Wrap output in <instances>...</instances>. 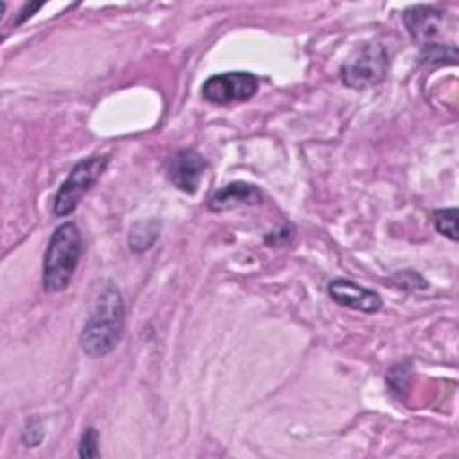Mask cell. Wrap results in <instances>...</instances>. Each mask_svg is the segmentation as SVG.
Returning <instances> with one entry per match:
<instances>
[{"label":"cell","instance_id":"obj_1","mask_svg":"<svg viewBox=\"0 0 459 459\" xmlns=\"http://www.w3.org/2000/svg\"><path fill=\"white\" fill-rule=\"evenodd\" d=\"M126 307L120 290L113 285L102 289L79 335L82 351L90 357L108 355L124 333Z\"/></svg>","mask_w":459,"mask_h":459},{"label":"cell","instance_id":"obj_2","mask_svg":"<svg viewBox=\"0 0 459 459\" xmlns=\"http://www.w3.org/2000/svg\"><path fill=\"white\" fill-rule=\"evenodd\" d=\"M82 255V235L74 222L61 224L47 244L43 256V289L47 292L65 290Z\"/></svg>","mask_w":459,"mask_h":459},{"label":"cell","instance_id":"obj_3","mask_svg":"<svg viewBox=\"0 0 459 459\" xmlns=\"http://www.w3.org/2000/svg\"><path fill=\"white\" fill-rule=\"evenodd\" d=\"M389 68V52L378 41L360 45L341 66V79L348 88L364 90L384 81Z\"/></svg>","mask_w":459,"mask_h":459},{"label":"cell","instance_id":"obj_4","mask_svg":"<svg viewBox=\"0 0 459 459\" xmlns=\"http://www.w3.org/2000/svg\"><path fill=\"white\" fill-rule=\"evenodd\" d=\"M108 163H109L108 156H90V158L79 160L72 167L66 179L61 183L59 190L56 192L54 206H52L54 215L65 217V215L72 213L82 201L84 194L102 176Z\"/></svg>","mask_w":459,"mask_h":459},{"label":"cell","instance_id":"obj_5","mask_svg":"<svg viewBox=\"0 0 459 459\" xmlns=\"http://www.w3.org/2000/svg\"><path fill=\"white\" fill-rule=\"evenodd\" d=\"M258 91V79L251 72H222L208 77L201 86V95L217 106L249 100Z\"/></svg>","mask_w":459,"mask_h":459},{"label":"cell","instance_id":"obj_6","mask_svg":"<svg viewBox=\"0 0 459 459\" xmlns=\"http://www.w3.org/2000/svg\"><path fill=\"white\" fill-rule=\"evenodd\" d=\"M204 170L206 160L192 149L178 151L174 156H170L165 169L167 179L185 194H194L197 190Z\"/></svg>","mask_w":459,"mask_h":459},{"label":"cell","instance_id":"obj_7","mask_svg":"<svg viewBox=\"0 0 459 459\" xmlns=\"http://www.w3.org/2000/svg\"><path fill=\"white\" fill-rule=\"evenodd\" d=\"M328 294L335 303L359 312L375 314L382 308V298L375 290L362 287L351 280H344V278L332 280L328 283Z\"/></svg>","mask_w":459,"mask_h":459},{"label":"cell","instance_id":"obj_8","mask_svg":"<svg viewBox=\"0 0 459 459\" xmlns=\"http://www.w3.org/2000/svg\"><path fill=\"white\" fill-rule=\"evenodd\" d=\"M407 32L416 41L432 39L443 23V13L432 5H412L402 14Z\"/></svg>","mask_w":459,"mask_h":459},{"label":"cell","instance_id":"obj_9","mask_svg":"<svg viewBox=\"0 0 459 459\" xmlns=\"http://www.w3.org/2000/svg\"><path fill=\"white\" fill-rule=\"evenodd\" d=\"M262 201V192L258 186L244 181H233L221 186L210 199L208 208L213 212H226L237 206H251Z\"/></svg>","mask_w":459,"mask_h":459},{"label":"cell","instance_id":"obj_10","mask_svg":"<svg viewBox=\"0 0 459 459\" xmlns=\"http://www.w3.org/2000/svg\"><path fill=\"white\" fill-rule=\"evenodd\" d=\"M158 235H160V222L156 219L140 221L129 231V238H127L129 247L134 253H143L154 244Z\"/></svg>","mask_w":459,"mask_h":459},{"label":"cell","instance_id":"obj_11","mask_svg":"<svg viewBox=\"0 0 459 459\" xmlns=\"http://www.w3.org/2000/svg\"><path fill=\"white\" fill-rule=\"evenodd\" d=\"M432 219H434L436 230L441 235H445L446 238H450L454 242L459 238V235H457V208L436 210Z\"/></svg>","mask_w":459,"mask_h":459},{"label":"cell","instance_id":"obj_12","mask_svg":"<svg viewBox=\"0 0 459 459\" xmlns=\"http://www.w3.org/2000/svg\"><path fill=\"white\" fill-rule=\"evenodd\" d=\"M423 63H455L457 50L454 45H439V43H427L420 54Z\"/></svg>","mask_w":459,"mask_h":459},{"label":"cell","instance_id":"obj_13","mask_svg":"<svg viewBox=\"0 0 459 459\" xmlns=\"http://www.w3.org/2000/svg\"><path fill=\"white\" fill-rule=\"evenodd\" d=\"M99 434L93 427H86L81 439H79V457L82 459H93L99 457Z\"/></svg>","mask_w":459,"mask_h":459},{"label":"cell","instance_id":"obj_14","mask_svg":"<svg viewBox=\"0 0 459 459\" xmlns=\"http://www.w3.org/2000/svg\"><path fill=\"white\" fill-rule=\"evenodd\" d=\"M387 380H389V385L393 391H402V389H407L409 385V380H411V364L405 362V364H396L389 373H387Z\"/></svg>","mask_w":459,"mask_h":459},{"label":"cell","instance_id":"obj_15","mask_svg":"<svg viewBox=\"0 0 459 459\" xmlns=\"http://www.w3.org/2000/svg\"><path fill=\"white\" fill-rule=\"evenodd\" d=\"M45 432H43V427H41V421L38 418H32L27 421L23 432H22V439L27 446H38L43 439Z\"/></svg>","mask_w":459,"mask_h":459},{"label":"cell","instance_id":"obj_16","mask_svg":"<svg viewBox=\"0 0 459 459\" xmlns=\"http://www.w3.org/2000/svg\"><path fill=\"white\" fill-rule=\"evenodd\" d=\"M41 5H43L41 2H36V4H29V5H25V7H23V11H22V14H20V16H18V20H16V25H20V23H23L27 18H30V16H32V13H34V11H38Z\"/></svg>","mask_w":459,"mask_h":459}]
</instances>
